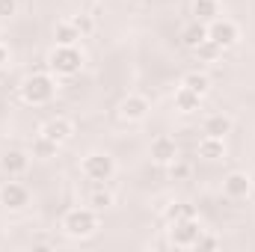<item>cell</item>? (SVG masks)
<instances>
[{"mask_svg": "<svg viewBox=\"0 0 255 252\" xmlns=\"http://www.w3.org/2000/svg\"><path fill=\"white\" fill-rule=\"evenodd\" d=\"M217 247H220V241H217V238H211V235H205V232H202V235H199V241H196V247H193V250H217Z\"/></svg>", "mask_w": 255, "mask_h": 252, "instance_id": "484cf974", "label": "cell"}, {"mask_svg": "<svg viewBox=\"0 0 255 252\" xmlns=\"http://www.w3.org/2000/svg\"><path fill=\"white\" fill-rule=\"evenodd\" d=\"M205 39H208V27H205V21H193V24L184 27V33H181V42H184V48H190V51H196Z\"/></svg>", "mask_w": 255, "mask_h": 252, "instance_id": "5bb4252c", "label": "cell"}, {"mask_svg": "<svg viewBox=\"0 0 255 252\" xmlns=\"http://www.w3.org/2000/svg\"><path fill=\"white\" fill-rule=\"evenodd\" d=\"M184 217H196L193 205H187V202H175V205L166 208V220H169V223H172V220H184Z\"/></svg>", "mask_w": 255, "mask_h": 252, "instance_id": "603a6c76", "label": "cell"}, {"mask_svg": "<svg viewBox=\"0 0 255 252\" xmlns=\"http://www.w3.org/2000/svg\"><path fill=\"white\" fill-rule=\"evenodd\" d=\"M202 235V226L196 217H184V220H172V229H169V241L178 247V250H193L196 241Z\"/></svg>", "mask_w": 255, "mask_h": 252, "instance_id": "5b68a950", "label": "cell"}, {"mask_svg": "<svg viewBox=\"0 0 255 252\" xmlns=\"http://www.w3.org/2000/svg\"><path fill=\"white\" fill-rule=\"evenodd\" d=\"M217 0H193V15L196 21H214L217 18Z\"/></svg>", "mask_w": 255, "mask_h": 252, "instance_id": "ffe728a7", "label": "cell"}, {"mask_svg": "<svg viewBox=\"0 0 255 252\" xmlns=\"http://www.w3.org/2000/svg\"><path fill=\"white\" fill-rule=\"evenodd\" d=\"M57 95V83L51 74H30L24 83H21V98L33 107H45L51 104Z\"/></svg>", "mask_w": 255, "mask_h": 252, "instance_id": "6da1fadb", "label": "cell"}, {"mask_svg": "<svg viewBox=\"0 0 255 252\" xmlns=\"http://www.w3.org/2000/svg\"><path fill=\"white\" fill-rule=\"evenodd\" d=\"M208 39L226 51V48H235V45H238L241 30H238V24L229 21V18H214V21L208 24Z\"/></svg>", "mask_w": 255, "mask_h": 252, "instance_id": "8992f818", "label": "cell"}, {"mask_svg": "<svg viewBox=\"0 0 255 252\" xmlns=\"http://www.w3.org/2000/svg\"><path fill=\"white\" fill-rule=\"evenodd\" d=\"M226 133H232V119L226 113H211L205 119V136H220L223 139Z\"/></svg>", "mask_w": 255, "mask_h": 252, "instance_id": "9a60e30c", "label": "cell"}, {"mask_svg": "<svg viewBox=\"0 0 255 252\" xmlns=\"http://www.w3.org/2000/svg\"><path fill=\"white\" fill-rule=\"evenodd\" d=\"M0 202L9 211H21V208L30 205V190L24 187V184H18V181H9V184H3V190H0Z\"/></svg>", "mask_w": 255, "mask_h": 252, "instance_id": "ba28073f", "label": "cell"}, {"mask_svg": "<svg viewBox=\"0 0 255 252\" xmlns=\"http://www.w3.org/2000/svg\"><path fill=\"white\" fill-rule=\"evenodd\" d=\"M199 104H202V95H196L193 89H187V86H178L175 89V110L193 113V110H199Z\"/></svg>", "mask_w": 255, "mask_h": 252, "instance_id": "2e32d148", "label": "cell"}, {"mask_svg": "<svg viewBox=\"0 0 255 252\" xmlns=\"http://www.w3.org/2000/svg\"><path fill=\"white\" fill-rule=\"evenodd\" d=\"M148 110H151V104H148L145 95H128V98H122V104H119V116L125 122H142L148 116Z\"/></svg>", "mask_w": 255, "mask_h": 252, "instance_id": "52a82bcc", "label": "cell"}, {"mask_svg": "<svg viewBox=\"0 0 255 252\" xmlns=\"http://www.w3.org/2000/svg\"><path fill=\"white\" fill-rule=\"evenodd\" d=\"M223 190L229 199H247L253 193V178L247 172H229L226 181H223Z\"/></svg>", "mask_w": 255, "mask_h": 252, "instance_id": "30bf717a", "label": "cell"}, {"mask_svg": "<svg viewBox=\"0 0 255 252\" xmlns=\"http://www.w3.org/2000/svg\"><path fill=\"white\" fill-rule=\"evenodd\" d=\"M80 169H83V175H86L89 181H95V184H98V181H110V178H113L116 163H113V157H110V154L92 151V154H86V157H83Z\"/></svg>", "mask_w": 255, "mask_h": 252, "instance_id": "277c9868", "label": "cell"}, {"mask_svg": "<svg viewBox=\"0 0 255 252\" xmlns=\"http://www.w3.org/2000/svg\"><path fill=\"white\" fill-rule=\"evenodd\" d=\"M110 205H113V193L104 187V181H98V187L89 193V208L104 211V208H110Z\"/></svg>", "mask_w": 255, "mask_h": 252, "instance_id": "d6986e66", "label": "cell"}, {"mask_svg": "<svg viewBox=\"0 0 255 252\" xmlns=\"http://www.w3.org/2000/svg\"><path fill=\"white\" fill-rule=\"evenodd\" d=\"M18 12V0H0V18H12Z\"/></svg>", "mask_w": 255, "mask_h": 252, "instance_id": "4316f807", "label": "cell"}, {"mask_svg": "<svg viewBox=\"0 0 255 252\" xmlns=\"http://www.w3.org/2000/svg\"><path fill=\"white\" fill-rule=\"evenodd\" d=\"M71 24L77 27V33H80V36H89V33L95 30V21H92L89 15H77V18H71Z\"/></svg>", "mask_w": 255, "mask_h": 252, "instance_id": "cb8c5ba5", "label": "cell"}, {"mask_svg": "<svg viewBox=\"0 0 255 252\" xmlns=\"http://www.w3.org/2000/svg\"><path fill=\"white\" fill-rule=\"evenodd\" d=\"M151 160L160 163V166H169L172 160H178V145H175V139L157 136V139L151 142Z\"/></svg>", "mask_w": 255, "mask_h": 252, "instance_id": "8fae6325", "label": "cell"}, {"mask_svg": "<svg viewBox=\"0 0 255 252\" xmlns=\"http://www.w3.org/2000/svg\"><path fill=\"white\" fill-rule=\"evenodd\" d=\"M169 175H172V181H181V178H187V175H190V163L172 160V163H169Z\"/></svg>", "mask_w": 255, "mask_h": 252, "instance_id": "d4e9b609", "label": "cell"}, {"mask_svg": "<svg viewBox=\"0 0 255 252\" xmlns=\"http://www.w3.org/2000/svg\"><path fill=\"white\" fill-rule=\"evenodd\" d=\"M57 148H60V145H57L54 139H48V136H42V133H39V136H36V142H33V157L48 160V157H54V154H57Z\"/></svg>", "mask_w": 255, "mask_h": 252, "instance_id": "44dd1931", "label": "cell"}, {"mask_svg": "<svg viewBox=\"0 0 255 252\" xmlns=\"http://www.w3.org/2000/svg\"><path fill=\"white\" fill-rule=\"evenodd\" d=\"M71 133H74V125H71V119H65V116H54V119H48V122L42 125V136L54 139L57 145L68 142Z\"/></svg>", "mask_w": 255, "mask_h": 252, "instance_id": "9c48e42d", "label": "cell"}, {"mask_svg": "<svg viewBox=\"0 0 255 252\" xmlns=\"http://www.w3.org/2000/svg\"><path fill=\"white\" fill-rule=\"evenodd\" d=\"M48 65H51L54 74L71 77V74H77V71L83 68V54H80L77 45H57V48L51 51V57H48Z\"/></svg>", "mask_w": 255, "mask_h": 252, "instance_id": "3957f363", "label": "cell"}, {"mask_svg": "<svg viewBox=\"0 0 255 252\" xmlns=\"http://www.w3.org/2000/svg\"><path fill=\"white\" fill-rule=\"evenodd\" d=\"M199 157L202 160H223L226 157V142L220 136H205L199 142Z\"/></svg>", "mask_w": 255, "mask_h": 252, "instance_id": "4fadbf2b", "label": "cell"}, {"mask_svg": "<svg viewBox=\"0 0 255 252\" xmlns=\"http://www.w3.org/2000/svg\"><path fill=\"white\" fill-rule=\"evenodd\" d=\"M63 232L68 238H92L98 232L95 208H71L63 217Z\"/></svg>", "mask_w": 255, "mask_h": 252, "instance_id": "7a4b0ae2", "label": "cell"}, {"mask_svg": "<svg viewBox=\"0 0 255 252\" xmlns=\"http://www.w3.org/2000/svg\"><path fill=\"white\" fill-rule=\"evenodd\" d=\"M54 39H57V45H77V39H83V36L77 33V27L71 21H60L54 30Z\"/></svg>", "mask_w": 255, "mask_h": 252, "instance_id": "ac0fdd59", "label": "cell"}, {"mask_svg": "<svg viewBox=\"0 0 255 252\" xmlns=\"http://www.w3.org/2000/svg\"><path fill=\"white\" fill-rule=\"evenodd\" d=\"M6 63H9V51H6V45H0V68Z\"/></svg>", "mask_w": 255, "mask_h": 252, "instance_id": "83f0119b", "label": "cell"}, {"mask_svg": "<svg viewBox=\"0 0 255 252\" xmlns=\"http://www.w3.org/2000/svg\"><path fill=\"white\" fill-rule=\"evenodd\" d=\"M0 166H3V172H9V175H24V172H27V166H30V157H27L24 151L12 148V151H6V154H3Z\"/></svg>", "mask_w": 255, "mask_h": 252, "instance_id": "7c38bea8", "label": "cell"}, {"mask_svg": "<svg viewBox=\"0 0 255 252\" xmlns=\"http://www.w3.org/2000/svg\"><path fill=\"white\" fill-rule=\"evenodd\" d=\"M196 54H199V60H205V63H217V60H220V54H223V48H220V45H214L211 39H205V42L196 48Z\"/></svg>", "mask_w": 255, "mask_h": 252, "instance_id": "7402d4cb", "label": "cell"}, {"mask_svg": "<svg viewBox=\"0 0 255 252\" xmlns=\"http://www.w3.org/2000/svg\"><path fill=\"white\" fill-rule=\"evenodd\" d=\"M181 86L193 89L196 95H208V89H211V77H208L205 71H187L184 80H181Z\"/></svg>", "mask_w": 255, "mask_h": 252, "instance_id": "e0dca14e", "label": "cell"}]
</instances>
